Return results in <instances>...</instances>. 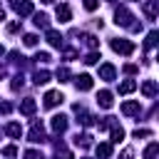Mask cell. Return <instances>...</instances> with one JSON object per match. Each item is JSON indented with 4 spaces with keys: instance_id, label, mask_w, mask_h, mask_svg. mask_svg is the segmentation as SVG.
Masks as SVG:
<instances>
[{
    "instance_id": "obj_1",
    "label": "cell",
    "mask_w": 159,
    "mask_h": 159,
    "mask_svg": "<svg viewBox=\"0 0 159 159\" xmlns=\"http://www.w3.org/2000/svg\"><path fill=\"white\" fill-rule=\"evenodd\" d=\"M132 20H134V15H132V12H129L124 5L114 10V22H117V25H122V27H129V30H134V32H137V30L142 27V22H132Z\"/></svg>"
},
{
    "instance_id": "obj_2",
    "label": "cell",
    "mask_w": 159,
    "mask_h": 159,
    "mask_svg": "<svg viewBox=\"0 0 159 159\" xmlns=\"http://www.w3.org/2000/svg\"><path fill=\"white\" fill-rule=\"evenodd\" d=\"M109 45H112V50H114V52H119V55H132V52H134V42L122 40V37H114Z\"/></svg>"
},
{
    "instance_id": "obj_3",
    "label": "cell",
    "mask_w": 159,
    "mask_h": 159,
    "mask_svg": "<svg viewBox=\"0 0 159 159\" xmlns=\"http://www.w3.org/2000/svg\"><path fill=\"white\" fill-rule=\"evenodd\" d=\"M30 142H35V144H42L47 137H45V129H42V124L40 122H32V129H30Z\"/></svg>"
},
{
    "instance_id": "obj_4",
    "label": "cell",
    "mask_w": 159,
    "mask_h": 159,
    "mask_svg": "<svg viewBox=\"0 0 159 159\" xmlns=\"http://www.w3.org/2000/svg\"><path fill=\"white\" fill-rule=\"evenodd\" d=\"M92 84H94V82H92L89 75H77V77H75V87H77L80 92H89Z\"/></svg>"
},
{
    "instance_id": "obj_5",
    "label": "cell",
    "mask_w": 159,
    "mask_h": 159,
    "mask_svg": "<svg viewBox=\"0 0 159 159\" xmlns=\"http://www.w3.org/2000/svg\"><path fill=\"white\" fill-rule=\"evenodd\" d=\"M62 99H65V97H62V94H60L57 89H50V92L45 94V107H47V109H52V107L62 104Z\"/></svg>"
},
{
    "instance_id": "obj_6",
    "label": "cell",
    "mask_w": 159,
    "mask_h": 159,
    "mask_svg": "<svg viewBox=\"0 0 159 159\" xmlns=\"http://www.w3.org/2000/svg\"><path fill=\"white\" fill-rule=\"evenodd\" d=\"M50 124H52V132H57V134H62V132L67 129V117H65V114H55Z\"/></svg>"
},
{
    "instance_id": "obj_7",
    "label": "cell",
    "mask_w": 159,
    "mask_h": 159,
    "mask_svg": "<svg viewBox=\"0 0 159 159\" xmlns=\"http://www.w3.org/2000/svg\"><path fill=\"white\" fill-rule=\"evenodd\" d=\"M99 77H102L104 82H112V80L117 77V70H114V65H99Z\"/></svg>"
},
{
    "instance_id": "obj_8",
    "label": "cell",
    "mask_w": 159,
    "mask_h": 159,
    "mask_svg": "<svg viewBox=\"0 0 159 159\" xmlns=\"http://www.w3.org/2000/svg\"><path fill=\"white\" fill-rule=\"evenodd\" d=\"M55 15H57L60 22H70V20H72V10H70V5H65V2L57 5V12H55Z\"/></svg>"
},
{
    "instance_id": "obj_9",
    "label": "cell",
    "mask_w": 159,
    "mask_h": 159,
    "mask_svg": "<svg viewBox=\"0 0 159 159\" xmlns=\"http://www.w3.org/2000/svg\"><path fill=\"white\" fill-rule=\"evenodd\" d=\"M97 104H99L102 109H109V107H112V92H109V89H102V92L97 94Z\"/></svg>"
},
{
    "instance_id": "obj_10",
    "label": "cell",
    "mask_w": 159,
    "mask_h": 159,
    "mask_svg": "<svg viewBox=\"0 0 159 159\" xmlns=\"http://www.w3.org/2000/svg\"><path fill=\"white\" fill-rule=\"evenodd\" d=\"M35 109H37V102H35L32 97H27V99H22V102H20V112H22V114H27V117H30V114H35Z\"/></svg>"
},
{
    "instance_id": "obj_11",
    "label": "cell",
    "mask_w": 159,
    "mask_h": 159,
    "mask_svg": "<svg viewBox=\"0 0 159 159\" xmlns=\"http://www.w3.org/2000/svg\"><path fill=\"white\" fill-rule=\"evenodd\" d=\"M15 12H17L20 17H25V15H32V2H30V0H20V2L15 5Z\"/></svg>"
},
{
    "instance_id": "obj_12",
    "label": "cell",
    "mask_w": 159,
    "mask_h": 159,
    "mask_svg": "<svg viewBox=\"0 0 159 159\" xmlns=\"http://www.w3.org/2000/svg\"><path fill=\"white\" fill-rule=\"evenodd\" d=\"M122 112H124L127 117H132V114H139V112H142V107H139V102L129 99V102H124V104H122Z\"/></svg>"
},
{
    "instance_id": "obj_13",
    "label": "cell",
    "mask_w": 159,
    "mask_h": 159,
    "mask_svg": "<svg viewBox=\"0 0 159 159\" xmlns=\"http://www.w3.org/2000/svg\"><path fill=\"white\" fill-rule=\"evenodd\" d=\"M45 37H47V42H50L52 47H62V35H60L57 30H47Z\"/></svg>"
},
{
    "instance_id": "obj_14",
    "label": "cell",
    "mask_w": 159,
    "mask_h": 159,
    "mask_svg": "<svg viewBox=\"0 0 159 159\" xmlns=\"http://www.w3.org/2000/svg\"><path fill=\"white\" fill-rule=\"evenodd\" d=\"M142 94L144 97H154L157 94V82L154 80H144L142 82Z\"/></svg>"
},
{
    "instance_id": "obj_15",
    "label": "cell",
    "mask_w": 159,
    "mask_h": 159,
    "mask_svg": "<svg viewBox=\"0 0 159 159\" xmlns=\"http://www.w3.org/2000/svg\"><path fill=\"white\" fill-rule=\"evenodd\" d=\"M94 152H97V157H99V159H109V157H112V144L102 142V144H97V147H94Z\"/></svg>"
},
{
    "instance_id": "obj_16",
    "label": "cell",
    "mask_w": 159,
    "mask_h": 159,
    "mask_svg": "<svg viewBox=\"0 0 159 159\" xmlns=\"http://www.w3.org/2000/svg\"><path fill=\"white\" fill-rule=\"evenodd\" d=\"M144 15H147L149 20L157 17V0H144Z\"/></svg>"
},
{
    "instance_id": "obj_17",
    "label": "cell",
    "mask_w": 159,
    "mask_h": 159,
    "mask_svg": "<svg viewBox=\"0 0 159 159\" xmlns=\"http://www.w3.org/2000/svg\"><path fill=\"white\" fill-rule=\"evenodd\" d=\"M32 20H35V25H37V27H45V30H50V17H47L45 12H35V17H32Z\"/></svg>"
},
{
    "instance_id": "obj_18",
    "label": "cell",
    "mask_w": 159,
    "mask_h": 159,
    "mask_svg": "<svg viewBox=\"0 0 159 159\" xmlns=\"http://www.w3.org/2000/svg\"><path fill=\"white\" fill-rule=\"evenodd\" d=\"M32 82H35V84H47V82H50V72H47V70H37L35 77H32Z\"/></svg>"
},
{
    "instance_id": "obj_19",
    "label": "cell",
    "mask_w": 159,
    "mask_h": 159,
    "mask_svg": "<svg viewBox=\"0 0 159 159\" xmlns=\"http://www.w3.org/2000/svg\"><path fill=\"white\" fill-rule=\"evenodd\" d=\"M137 89V82L134 80H124L122 84H119V94H129V92H134Z\"/></svg>"
},
{
    "instance_id": "obj_20",
    "label": "cell",
    "mask_w": 159,
    "mask_h": 159,
    "mask_svg": "<svg viewBox=\"0 0 159 159\" xmlns=\"http://www.w3.org/2000/svg\"><path fill=\"white\" fill-rule=\"evenodd\" d=\"M5 132H7L10 137H15V139H20V134H22V127H20L17 122H10V124L5 127Z\"/></svg>"
},
{
    "instance_id": "obj_21",
    "label": "cell",
    "mask_w": 159,
    "mask_h": 159,
    "mask_svg": "<svg viewBox=\"0 0 159 159\" xmlns=\"http://www.w3.org/2000/svg\"><path fill=\"white\" fill-rule=\"evenodd\" d=\"M55 157L57 159H72V152L67 147H62V144H55Z\"/></svg>"
},
{
    "instance_id": "obj_22",
    "label": "cell",
    "mask_w": 159,
    "mask_h": 159,
    "mask_svg": "<svg viewBox=\"0 0 159 159\" xmlns=\"http://www.w3.org/2000/svg\"><path fill=\"white\" fill-rule=\"evenodd\" d=\"M75 144L77 147H92V134H77L75 137Z\"/></svg>"
},
{
    "instance_id": "obj_23",
    "label": "cell",
    "mask_w": 159,
    "mask_h": 159,
    "mask_svg": "<svg viewBox=\"0 0 159 159\" xmlns=\"http://www.w3.org/2000/svg\"><path fill=\"white\" fill-rule=\"evenodd\" d=\"M122 139H124V129H122V127H117V124H112V142H114V144H119Z\"/></svg>"
},
{
    "instance_id": "obj_24",
    "label": "cell",
    "mask_w": 159,
    "mask_h": 159,
    "mask_svg": "<svg viewBox=\"0 0 159 159\" xmlns=\"http://www.w3.org/2000/svg\"><path fill=\"white\" fill-rule=\"evenodd\" d=\"M82 40H84V45H87L89 50H97V47H99V40H97V35H84Z\"/></svg>"
},
{
    "instance_id": "obj_25",
    "label": "cell",
    "mask_w": 159,
    "mask_h": 159,
    "mask_svg": "<svg viewBox=\"0 0 159 159\" xmlns=\"http://www.w3.org/2000/svg\"><path fill=\"white\" fill-rule=\"evenodd\" d=\"M157 152H159V144H157V142H152V144L144 149V159H154V157H157Z\"/></svg>"
},
{
    "instance_id": "obj_26",
    "label": "cell",
    "mask_w": 159,
    "mask_h": 159,
    "mask_svg": "<svg viewBox=\"0 0 159 159\" xmlns=\"http://www.w3.org/2000/svg\"><path fill=\"white\" fill-rule=\"evenodd\" d=\"M157 37H159V35H157V30H152V32L147 35V40H144V47H147V50H152V47L157 45Z\"/></svg>"
},
{
    "instance_id": "obj_27",
    "label": "cell",
    "mask_w": 159,
    "mask_h": 159,
    "mask_svg": "<svg viewBox=\"0 0 159 159\" xmlns=\"http://www.w3.org/2000/svg\"><path fill=\"white\" fill-rule=\"evenodd\" d=\"M57 80H60V82H70V70H67V67H60V70H57Z\"/></svg>"
},
{
    "instance_id": "obj_28",
    "label": "cell",
    "mask_w": 159,
    "mask_h": 159,
    "mask_svg": "<svg viewBox=\"0 0 159 159\" xmlns=\"http://www.w3.org/2000/svg\"><path fill=\"white\" fill-rule=\"evenodd\" d=\"M97 60H99V52H97V50H94V52H89V55H87V57H84V60H82V62H84V65H94V62H97Z\"/></svg>"
},
{
    "instance_id": "obj_29",
    "label": "cell",
    "mask_w": 159,
    "mask_h": 159,
    "mask_svg": "<svg viewBox=\"0 0 159 159\" xmlns=\"http://www.w3.org/2000/svg\"><path fill=\"white\" fill-rule=\"evenodd\" d=\"M2 157H7V159L17 157V147H12V144H10V147H5V149H2Z\"/></svg>"
},
{
    "instance_id": "obj_30",
    "label": "cell",
    "mask_w": 159,
    "mask_h": 159,
    "mask_svg": "<svg viewBox=\"0 0 159 159\" xmlns=\"http://www.w3.org/2000/svg\"><path fill=\"white\" fill-rule=\"evenodd\" d=\"M22 157H25V159H45V157H42V154L37 152V149H27V152H25Z\"/></svg>"
},
{
    "instance_id": "obj_31",
    "label": "cell",
    "mask_w": 159,
    "mask_h": 159,
    "mask_svg": "<svg viewBox=\"0 0 159 159\" xmlns=\"http://www.w3.org/2000/svg\"><path fill=\"white\" fill-rule=\"evenodd\" d=\"M25 45H27V47H35V45H37V35H32V32L25 35Z\"/></svg>"
},
{
    "instance_id": "obj_32",
    "label": "cell",
    "mask_w": 159,
    "mask_h": 159,
    "mask_svg": "<svg viewBox=\"0 0 159 159\" xmlns=\"http://www.w3.org/2000/svg\"><path fill=\"white\" fill-rule=\"evenodd\" d=\"M32 60H37V62H42V65H45V62H50V55H47V52H37Z\"/></svg>"
},
{
    "instance_id": "obj_33",
    "label": "cell",
    "mask_w": 159,
    "mask_h": 159,
    "mask_svg": "<svg viewBox=\"0 0 159 159\" xmlns=\"http://www.w3.org/2000/svg\"><path fill=\"white\" fill-rule=\"evenodd\" d=\"M10 112H12V104L10 102H2L0 104V114H10Z\"/></svg>"
},
{
    "instance_id": "obj_34",
    "label": "cell",
    "mask_w": 159,
    "mask_h": 159,
    "mask_svg": "<svg viewBox=\"0 0 159 159\" xmlns=\"http://www.w3.org/2000/svg\"><path fill=\"white\" fill-rule=\"evenodd\" d=\"M97 5H99L97 0H84V10H89V12H92V10H97Z\"/></svg>"
},
{
    "instance_id": "obj_35",
    "label": "cell",
    "mask_w": 159,
    "mask_h": 159,
    "mask_svg": "<svg viewBox=\"0 0 159 159\" xmlns=\"http://www.w3.org/2000/svg\"><path fill=\"white\" fill-rule=\"evenodd\" d=\"M134 137L139 139V137H152V132L149 129H134Z\"/></svg>"
},
{
    "instance_id": "obj_36",
    "label": "cell",
    "mask_w": 159,
    "mask_h": 159,
    "mask_svg": "<svg viewBox=\"0 0 159 159\" xmlns=\"http://www.w3.org/2000/svg\"><path fill=\"white\" fill-rule=\"evenodd\" d=\"M22 87V75H17L15 80H12V89H20Z\"/></svg>"
},
{
    "instance_id": "obj_37",
    "label": "cell",
    "mask_w": 159,
    "mask_h": 159,
    "mask_svg": "<svg viewBox=\"0 0 159 159\" xmlns=\"http://www.w3.org/2000/svg\"><path fill=\"white\" fill-rule=\"evenodd\" d=\"M124 72H127V75H134V72H137V65H132V62L124 65Z\"/></svg>"
},
{
    "instance_id": "obj_38",
    "label": "cell",
    "mask_w": 159,
    "mask_h": 159,
    "mask_svg": "<svg viewBox=\"0 0 159 159\" xmlns=\"http://www.w3.org/2000/svg\"><path fill=\"white\" fill-rule=\"evenodd\" d=\"M17 30H20V22H10L7 25V32H17Z\"/></svg>"
},
{
    "instance_id": "obj_39",
    "label": "cell",
    "mask_w": 159,
    "mask_h": 159,
    "mask_svg": "<svg viewBox=\"0 0 159 159\" xmlns=\"http://www.w3.org/2000/svg\"><path fill=\"white\" fill-rule=\"evenodd\" d=\"M75 57H77L75 50H65V60H75Z\"/></svg>"
},
{
    "instance_id": "obj_40",
    "label": "cell",
    "mask_w": 159,
    "mask_h": 159,
    "mask_svg": "<svg viewBox=\"0 0 159 159\" xmlns=\"http://www.w3.org/2000/svg\"><path fill=\"white\" fill-rule=\"evenodd\" d=\"M2 20H5V10L0 7V22H2Z\"/></svg>"
},
{
    "instance_id": "obj_41",
    "label": "cell",
    "mask_w": 159,
    "mask_h": 159,
    "mask_svg": "<svg viewBox=\"0 0 159 159\" xmlns=\"http://www.w3.org/2000/svg\"><path fill=\"white\" fill-rule=\"evenodd\" d=\"M2 55H5V47H2V45H0V57H2Z\"/></svg>"
},
{
    "instance_id": "obj_42",
    "label": "cell",
    "mask_w": 159,
    "mask_h": 159,
    "mask_svg": "<svg viewBox=\"0 0 159 159\" xmlns=\"http://www.w3.org/2000/svg\"><path fill=\"white\" fill-rule=\"evenodd\" d=\"M0 77H5V70H2V67H0Z\"/></svg>"
},
{
    "instance_id": "obj_43",
    "label": "cell",
    "mask_w": 159,
    "mask_h": 159,
    "mask_svg": "<svg viewBox=\"0 0 159 159\" xmlns=\"http://www.w3.org/2000/svg\"><path fill=\"white\" fill-rule=\"evenodd\" d=\"M42 2H45V5H50V2H55V0H42Z\"/></svg>"
},
{
    "instance_id": "obj_44",
    "label": "cell",
    "mask_w": 159,
    "mask_h": 159,
    "mask_svg": "<svg viewBox=\"0 0 159 159\" xmlns=\"http://www.w3.org/2000/svg\"><path fill=\"white\" fill-rule=\"evenodd\" d=\"M107 2H114V0H107Z\"/></svg>"
}]
</instances>
